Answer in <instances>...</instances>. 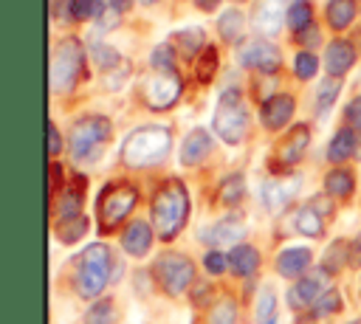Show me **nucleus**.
Returning <instances> with one entry per match:
<instances>
[{"mask_svg":"<svg viewBox=\"0 0 361 324\" xmlns=\"http://www.w3.org/2000/svg\"><path fill=\"white\" fill-rule=\"evenodd\" d=\"M254 324H276V296L271 287H262L257 293V307H254Z\"/></svg>","mask_w":361,"mask_h":324,"instance_id":"29","label":"nucleus"},{"mask_svg":"<svg viewBox=\"0 0 361 324\" xmlns=\"http://www.w3.org/2000/svg\"><path fill=\"white\" fill-rule=\"evenodd\" d=\"M76 270H73V287L82 299H96L104 285L110 282V268H113V254L104 242L87 245L76 256Z\"/></svg>","mask_w":361,"mask_h":324,"instance_id":"2","label":"nucleus"},{"mask_svg":"<svg viewBox=\"0 0 361 324\" xmlns=\"http://www.w3.org/2000/svg\"><path fill=\"white\" fill-rule=\"evenodd\" d=\"M172 149V132L166 127H141L121 144V161L127 166L144 169L161 163Z\"/></svg>","mask_w":361,"mask_h":324,"instance_id":"3","label":"nucleus"},{"mask_svg":"<svg viewBox=\"0 0 361 324\" xmlns=\"http://www.w3.org/2000/svg\"><path fill=\"white\" fill-rule=\"evenodd\" d=\"M243 25H245V17H243L237 8H228V11L220 17V23H217V28H220V34H223L226 39H237L240 31H243Z\"/></svg>","mask_w":361,"mask_h":324,"instance_id":"37","label":"nucleus"},{"mask_svg":"<svg viewBox=\"0 0 361 324\" xmlns=\"http://www.w3.org/2000/svg\"><path fill=\"white\" fill-rule=\"evenodd\" d=\"M90 56H93V62L99 65V68H104V70H110V68H118L124 59L118 56V51L113 48V45H104V42H99V45H93L90 48Z\"/></svg>","mask_w":361,"mask_h":324,"instance_id":"38","label":"nucleus"},{"mask_svg":"<svg viewBox=\"0 0 361 324\" xmlns=\"http://www.w3.org/2000/svg\"><path fill=\"white\" fill-rule=\"evenodd\" d=\"M203 265H206L209 273H223L226 265H228V256H226L223 251H209L206 259H203Z\"/></svg>","mask_w":361,"mask_h":324,"instance_id":"43","label":"nucleus"},{"mask_svg":"<svg viewBox=\"0 0 361 324\" xmlns=\"http://www.w3.org/2000/svg\"><path fill=\"white\" fill-rule=\"evenodd\" d=\"M344 116H347V124H350V127L361 130V96H355V99H353V101L347 104Z\"/></svg>","mask_w":361,"mask_h":324,"instance_id":"44","label":"nucleus"},{"mask_svg":"<svg viewBox=\"0 0 361 324\" xmlns=\"http://www.w3.org/2000/svg\"><path fill=\"white\" fill-rule=\"evenodd\" d=\"M288 0H259L254 6V28H259L262 34H276L282 20H288Z\"/></svg>","mask_w":361,"mask_h":324,"instance_id":"15","label":"nucleus"},{"mask_svg":"<svg viewBox=\"0 0 361 324\" xmlns=\"http://www.w3.org/2000/svg\"><path fill=\"white\" fill-rule=\"evenodd\" d=\"M121 248L130 256H144L152 248V228L144 220H133L121 234Z\"/></svg>","mask_w":361,"mask_h":324,"instance_id":"21","label":"nucleus"},{"mask_svg":"<svg viewBox=\"0 0 361 324\" xmlns=\"http://www.w3.org/2000/svg\"><path fill=\"white\" fill-rule=\"evenodd\" d=\"M73 14V0H54V17L56 20H65V14Z\"/></svg>","mask_w":361,"mask_h":324,"instance_id":"47","label":"nucleus"},{"mask_svg":"<svg viewBox=\"0 0 361 324\" xmlns=\"http://www.w3.org/2000/svg\"><path fill=\"white\" fill-rule=\"evenodd\" d=\"M206 324H237V304L228 296H220L206 316Z\"/></svg>","mask_w":361,"mask_h":324,"instance_id":"30","label":"nucleus"},{"mask_svg":"<svg viewBox=\"0 0 361 324\" xmlns=\"http://www.w3.org/2000/svg\"><path fill=\"white\" fill-rule=\"evenodd\" d=\"M141 3H155V0H141Z\"/></svg>","mask_w":361,"mask_h":324,"instance_id":"52","label":"nucleus"},{"mask_svg":"<svg viewBox=\"0 0 361 324\" xmlns=\"http://www.w3.org/2000/svg\"><path fill=\"white\" fill-rule=\"evenodd\" d=\"M73 20H99L104 17V0H73Z\"/></svg>","mask_w":361,"mask_h":324,"instance_id":"40","label":"nucleus"},{"mask_svg":"<svg viewBox=\"0 0 361 324\" xmlns=\"http://www.w3.org/2000/svg\"><path fill=\"white\" fill-rule=\"evenodd\" d=\"M358 324H361V321H358Z\"/></svg>","mask_w":361,"mask_h":324,"instance_id":"53","label":"nucleus"},{"mask_svg":"<svg viewBox=\"0 0 361 324\" xmlns=\"http://www.w3.org/2000/svg\"><path fill=\"white\" fill-rule=\"evenodd\" d=\"M327 290H330V273H327L324 268L310 270V273H305V276L288 290V304H290L293 310L313 307Z\"/></svg>","mask_w":361,"mask_h":324,"instance_id":"9","label":"nucleus"},{"mask_svg":"<svg viewBox=\"0 0 361 324\" xmlns=\"http://www.w3.org/2000/svg\"><path fill=\"white\" fill-rule=\"evenodd\" d=\"M48 138H51V155H59L62 141H59V130H56L54 124H48Z\"/></svg>","mask_w":361,"mask_h":324,"instance_id":"48","label":"nucleus"},{"mask_svg":"<svg viewBox=\"0 0 361 324\" xmlns=\"http://www.w3.org/2000/svg\"><path fill=\"white\" fill-rule=\"evenodd\" d=\"M313 262V251L305 245H290L276 256V270L285 279H302Z\"/></svg>","mask_w":361,"mask_h":324,"instance_id":"16","label":"nucleus"},{"mask_svg":"<svg viewBox=\"0 0 361 324\" xmlns=\"http://www.w3.org/2000/svg\"><path fill=\"white\" fill-rule=\"evenodd\" d=\"M350 265L361 268V231L355 234V239L350 242Z\"/></svg>","mask_w":361,"mask_h":324,"instance_id":"46","label":"nucleus"},{"mask_svg":"<svg viewBox=\"0 0 361 324\" xmlns=\"http://www.w3.org/2000/svg\"><path fill=\"white\" fill-rule=\"evenodd\" d=\"M209 152H212V135L203 127H195L180 144V163L183 166H197V163H203V158Z\"/></svg>","mask_w":361,"mask_h":324,"instance_id":"19","label":"nucleus"},{"mask_svg":"<svg viewBox=\"0 0 361 324\" xmlns=\"http://www.w3.org/2000/svg\"><path fill=\"white\" fill-rule=\"evenodd\" d=\"M195 3H197V8H203V11H214L220 0H195Z\"/></svg>","mask_w":361,"mask_h":324,"instance_id":"49","label":"nucleus"},{"mask_svg":"<svg viewBox=\"0 0 361 324\" xmlns=\"http://www.w3.org/2000/svg\"><path fill=\"white\" fill-rule=\"evenodd\" d=\"M214 70H217V51L212 45H206L195 62V76H197V82H212Z\"/></svg>","mask_w":361,"mask_h":324,"instance_id":"34","label":"nucleus"},{"mask_svg":"<svg viewBox=\"0 0 361 324\" xmlns=\"http://www.w3.org/2000/svg\"><path fill=\"white\" fill-rule=\"evenodd\" d=\"M152 276H155V282L161 285L164 293L180 296V293H186V287H189L192 279H195V265H192V259H189L186 254L166 251V254H161V256L155 259Z\"/></svg>","mask_w":361,"mask_h":324,"instance_id":"8","label":"nucleus"},{"mask_svg":"<svg viewBox=\"0 0 361 324\" xmlns=\"http://www.w3.org/2000/svg\"><path fill=\"white\" fill-rule=\"evenodd\" d=\"M324 189H327L330 197H338V200L350 197L353 189H355L353 172H350V169H333V172H327V177H324Z\"/></svg>","mask_w":361,"mask_h":324,"instance_id":"25","label":"nucleus"},{"mask_svg":"<svg viewBox=\"0 0 361 324\" xmlns=\"http://www.w3.org/2000/svg\"><path fill=\"white\" fill-rule=\"evenodd\" d=\"M237 62L245 65V68L271 73V70L279 68L282 56H279V48L271 45L268 39H251V42H243V45L237 48Z\"/></svg>","mask_w":361,"mask_h":324,"instance_id":"11","label":"nucleus"},{"mask_svg":"<svg viewBox=\"0 0 361 324\" xmlns=\"http://www.w3.org/2000/svg\"><path fill=\"white\" fill-rule=\"evenodd\" d=\"M299 186H302L299 177H268L262 183V203H265V208L268 211H282L293 200Z\"/></svg>","mask_w":361,"mask_h":324,"instance_id":"13","label":"nucleus"},{"mask_svg":"<svg viewBox=\"0 0 361 324\" xmlns=\"http://www.w3.org/2000/svg\"><path fill=\"white\" fill-rule=\"evenodd\" d=\"M285 23L290 25L293 34L310 28L313 25V6H310V0H293L290 8H288V20Z\"/></svg>","mask_w":361,"mask_h":324,"instance_id":"27","label":"nucleus"},{"mask_svg":"<svg viewBox=\"0 0 361 324\" xmlns=\"http://www.w3.org/2000/svg\"><path fill=\"white\" fill-rule=\"evenodd\" d=\"M180 76L178 73H155L144 82V101L149 104V110H166L178 101L180 96Z\"/></svg>","mask_w":361,"mask_h":324,"instance_id":"10","label":"nucleus"},{"mask_svg":"<svg viewBox=\"0 0 361 324\" xmlns=\"http://www.w3.org/2000/svg\"><path fill=\"white\" fill-rule=\"evenodd\" d=\"M130 3H133V0H110L113 11H124V8H130Z\"/></svg>","mask_w":361,"mask_h":324,"instance_id":"50","label":"nucleus"},{"mask_svg":"<svg viewBox=\"0 0 361 324\" xmlns=\"http://www.w3.org/2000/svg\"><path fill=\"white\" fill-rule=\"evenodd\" d=\"M293 110H296V101H293V96H288V93H276V96L265 99L262 113H259L262 127H265V130H282V127L293 118Z\"/></svg>","mask_w":361,"mask_h":324,"instance_id":"14","label":"nucleus"},{"mask_svg":"<svg viewBox=\"0 0 361 324\" xmlns=\"http://www.w3.org/2000/svg\"><path fill=\"white\" fill-rule=\"evenodd\" d=\"M296 231L305 237H322L324 234V214L316 206H302L296 214Z\"/></svg>","mask_w":361,"mask_h":324,"instance_id":"24","label":"nucleus"},{"mask_svg":"<svg viewBox=\"0 0 361 324\" xmlns=\"http://www.w3.org/2000/svg\"><path fill=\"white\" fill-rule=\"evenodd\" d=\"M350 262V245L344 242V239H336L330 248H327V254H324V259H322V268L327 270V273H336L341 265H347Z\"/></svg>","mask_w":361,"mask_h":324,"instance_id":"33","label":"nucleus"},{"mask_svg":"<svg viewBox=\"0 0 361 324\" xmlns=\"http://www.w3.org/2000/svg\"><path fill=\"white\" fill-rule=\"evenodd\" d=\"M307 144H310V127L307 124H296L282 141H279V147H276V163L279 166H293V163H299L302 161V155H305V149H307Z\"/></svg>","mask_w":361,"mask_h":324,"instance_id":"12","label":"nucleus"},{"mask_svg":"<svg viewBox=\"0 0 361 324\" xmlns=\"http://www.w3.org/2000/svg\"><path fill=\"white\" fill-rule=\"evenodd\" d=\"M243 194H245L243 175H228V177L223 180V186H220V200H223L226 206H237V203L243 200Z\"/></svg>","mask_w":361,"mask_h":324,"instance_id":"36","label":"nucleus"},{"mask_svg":"<svg viewBox=\"0 0 361 324\" xmlns=\"http://www.w3.org/2000/svg\"><path fill=\"white\" fill-rule=\"evenodd\" d=\"M138 200V189L127 180H118V183H107L99 194V203H96V217H99V228L102 231H110L116 228L135 206Z\"/></svg>","mask_w":361,"mask_h":324,"instance_id":"6","label":"nucleus"},{"mask_svg":"<svg viewBox=\"0 0 361 324\" xmlns=\"http://www.w3.org/2000/svg\"><path fill=\"white\" fill-rule=\"evenodd\" d=\"M87 234V217H71V220H62V223H56V237L65 242V245H71V242H79L82 237Z\"/></svg>","mask_w":361,"mask_h":324,"instance_id":"32","label":"nucleus"},{"mask_svg":"<svg viewBox=\"0 0 361 324\" xmlns=\"http://www.w3.org/2000/svg\"><path fill=\"white\" fill-rule=\"evenodd\" d=\"M113 127L104 116H85L71 127V152L76 161H90L107 144Z\"/></svg>","mask_w":361,"mask_h":324,"instance_id":"7","label":"nucleus"},{"mask_svg":"<svg viewBox=\"0 0 361 324\" xmlns=\"http://www.w3.org/2000/svg\"><path fill=\"white\" fill-rule=\"evenodd\" d=\"M172 39H178L180 54H186V56H195V54H200V51L206 48V31H203V28H197V25L178 31Z\"/></svg>","mask_w":361,"mask_h":324,"instance_id":"28","label":"nucleus"},{"mask_svg":"<svg viewBox=\"0 0 361 324\" xmlns=\"http://www.w3.org/2000/svg\"><path fill=\"white\" fill-rule=\"evenodd\" d=\"M353 17H355V0H330L327 3V23L336 31L347 28L353 23Z\"/></svg>","mask_w":361,"mask_h":324,"instance_id":"26","label":"nucleus"},{"mask_svg":"<svg viewBox=\"0 0 361 324\" xmlns=\"http://www.w3.org/2000/svg\"><path fill=\"white\" fill-rule=\"evenodd\" d=\"M212 127L231 147L245 138V132H248V107H245V99L237 87H228L220 96V101L214 107V116H212Z\"/></svg>","mask_w":361,"mask_h":324,"instance_id":"4","label":"nucleus"},{"mask_svg":"<svg viewBox=\"0 0 361 324\" xmlns=\"http://www.w3.org/2000/svg\"><path fill=\"white\" fill-rule=\"evenodd\" d=\"M338 90H341V82H338L336 76L324 79V82L316 87V107H319V116H322V118H324V116L330 113V107L336 104V99H338Z\"/></svg>","mask_w":361,"mask_h":324,"instance_id":"31","label":"nucleus"},{"mask_svg":"<svg viewBox=\"0 0 361 324\" xmlns=\"http://www.w3.org/2000/svg\"><path fill=\"white\" fill-rule=\"evenodd\" d=\"M355 152H358V135H355V130H353V127H341V130L333 135L330 147H327V158H330L333 163H341V161H347V158L355 155Z\"/></svg>","mask_w":361,"mask_h":324,"instance_id":"23","label":"nucleus"},{"mask_svg":"<svg viewBox=\"0 0 361 324\" xmlns=\"http://www.w3.org/2000/svg\"><path fill=\"white\" fill-rule=\"evenodd\" d=\"M341 307V296H338V290H327L316 304H313V316H330V313H336Z\"/></svg>","mask_w":361,"mask_h":324,"instance_id":"42","label":"nucleus"},{"mask_svg":"<svg viewBox=\"0 0 361 324\" xmlns=\"http://www.w3.org/2000/svg\"><path fill=\"white\" fill-rule=\"evenodd\" d=\"M228 265H231V270H234L237 276H254L257 268H259V251H257L254 245L240 242V245L231 248V254H228Z\"/></svg>","mask_w":361,"mask_h":324,"instance_id":"22","label":"nucleus"},{"mask_svg":"<svg viewBox=\"0 0 361 324\" xmlns=\"http://www.w3.org/2000/svg\"><path fill=\"white\" fill-rule=\"evenodd\" d=\"M82 197H85V177L79 175V177L68 180L65 192H62V194L54 200V217H56V223H62V220H71V217H79V206H82Z\"/></svg>","mask_w":361,"mask_h":324,"instance_id":"17","label":"nucleus"},{"mask_svg":"<svg viewBox=\"0 0 361 324\" xmlns=\"http://www.w3.org/2000/svg\"><path fill=\"white\" fill-rule=\"evenodd\" d=\"M243 237H245V225L237 217H226V220L214 223L212 228L200 231V239L209 245H231V242H240Z\"/></svg>","mask_w":361,"mask_h":324,"instance_id":"20","label":"nucleus"},{"mask_svg":"<svg viewBox=\"0 0 361 324\" xmlns=\"http://www.w3.org/2000/svg\"><path fill=\"white\" fill-rule=\"evenodd\" d=\"M149 62H152V68H155L158 73H175V51H172V45L161 42V45L152 51Z\"/></svg>","mask_w":361,"mask_h":324,"instance_id":"39","label":"nucleus"},{"mask_svg":"<svg viewBox=\"0 0 361 324\" xmlns=\"http://www.w3.org/2000/svg\"><path fill=\"white\" fill-rule=\"evenodd\" d=\"M189 220V192L178 177H169L152 197V225L161 239H175Z\"/></svg>","mask_w":361,"mask_h":324,"instance_id":"1","label":"nucleus"},{"mask_svg":"<svg viewBox=\"0 0 361 324\" xmlns=\"http://www.w3.org/2000/svg\"><path fill=\"white\" fill-rule=\"evenodd\" d=\"M316 68H319L316 54H310V51H299V54L293 56V73H296L299 79H310V76H316Z\"/></svg>","mask_w":361,"mask_h":324,"instance_id":"41","label":"nucleus"},{"mask_svg":"<svg viewBox=\"0 0 361 324\" xmlns=\"http://www.w3.org/2000/svg\"><path fill=\"white\" fill-rule=\"evenodd\" d=\"M355 158L361 161V138H358V152H355Z\"/></svg>","mask_w":361,"mask_h":324,"instance_id":"51","label":"nucleus"},{"mask_svg":"<svg viewBox=\"0 0 361 324\" xmlns=\"http://www.w3.org/2000/svg\"><path fill=\"white\" fill-rule=\"evenodd\" d=\"M82 62H85V54H82V45H79L76 37H65L62 42H56L54 51H51V70H48L51 90L54 93H68L76 85Z\"/></svg>","mask_w":361,"mask_h":324,"instance_id":"5","label":"nucleus"},{"mask_svg":"<svg viewBox=\"0 0 361 324\" xmlns=\"http://www.w3.org/2000/svg\"><path fill=\"white\" fill-rule=\"evenodd\" d=\"M296 42H299V45H319V28L310 25V28L299 31V34H296Z\"/></svg>","mask_w":361,"mask_h":324,"instance_id":"45","label":"nucleus"},{"mask_svg":"<svg viewBox=\"0 0 361 324\" xmlns=\"http://www.w3.org/2000/svg\"><path fill=\"white\" fill-rule=\"evenodd\" d=\"M353 62H355V48L347 39H333L327 45V51H324V68H327L330 76L341 79L353 68Z\"/></svg>","mask_w":361,"mask_h":324,"instance_id":"18","label":"nucleus"},{"mask_svg":"<svg viewBox=\"0 0 361 324\" xmlns=\"http://www.w3.org/2000/svg\"><path fill=\"white\" fill-rule=\"evenodd\" d=\"M113 321H116V307L110 299H99L85 313V324H113Z\"/></svg>","mask_w":361,"mask_h":324,"instance_id":"35","label":"nucleus"}]
</instances>
